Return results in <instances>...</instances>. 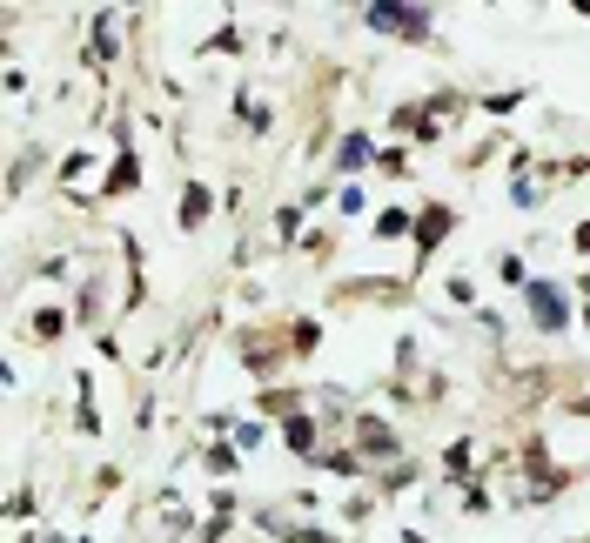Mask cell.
Returning a JSON list of instances; mask_svg holds the SVG:
<instances>
[{"label": "cell", "mask_w": 590, "mask_h": 543, "mask_svg": "<svg viewBox=\"0 0 590 543\" xmlns=\"http://www.w3.org/2000/svg\"><path fill=\"white\" fill-rule=\"evenodd\" d=\"M61 329H68V316H61V309H34V336H41V342H54Z\"/></svg>", "instance_id": "cell-9"}, {"label": "cell", "mask_w": 590, "mask_h": 543, "mask_svg": "<svg viewBox=\"0 0 590 543\" xmlns=\"http://www.w3.org/2000/svg\"><path fill=\"white\" fill-rule=\"evenodd\" d=\"M570 249H577V255H590V222H577V228H570Z\"/></svg>", "instance_id": "cell-11"}, {"label": "cell", "mask_w": 590, "mask_h": 543, "mask_svg": "<svg viewBox=\"0 0 590 543\" xmlns=\"http://www.w3.org/2000/svg\"><path fill=\"white\" fill-rule=\"evenodd\" d=\"M470 463H477V443H470V436H463V443H450L443 470H450V476H470Z\"/></svg>", "instance_id": "cell-8"}, {"label": "cell", "mask_w": 590, "mask_h": 543, "mask_svg": "<svg viewBox=\"0 0 590 543\" xmlns=\"http://www.w3.org/2000/svg\"><path fill=\"white\" fill-rule=\"evenodd\" d=\"M456 228V208H443V202H430L423 215H416V262H430L436 249H443V235Z\"/></svg>", "instance_id": "cell-2"}, {"label": "cell", "mask_w": 590, "mask_h": 543, "mask_svg": "<svg viewBox=\"0 0 590 543\" xmlns=\"http://www.w3.org/2000/svg\"><path fill=\"white\" fill-rule=\"evenodd\" d=\"M356 443H363V463H389V456H396V436H389L383 416H363V423H356Z\"/></svg>", "instance_id": "cell-4"}, {"label": "cell", "mask_w": 590, "mask_h": 543, "mask_svg": "<svg viewBox=\"0 0 590 543\" xmlns=\"http://www.w3.org/2000/svg\"><path fill=\"white\" fill-rule=\"evenodd\" d=\"M369 34H396V41H430V14L423 7H363Z\"/></svg>", "instance_id": "cell-1"}, {"label": "cell", "mask_w": 590, "mask_h": 543, "mask_svg": "<svg viewBox=\"0 0 590 543\" xmlns=\"http://www.w3.org/2000/svg\"><path fill=\"white\" fill-rule=\"evenodd\" d=\"M202 463H208L215 476H228V470H235V450H202Z\"/></svg>", "instance_id": "cell-10"}, {"label": "cell", "mask_w": 590, "mask_h": 543, "mask_svg": "<svg viewBox=\"0 0 590 543\" xmlns=\"http://www.w3.org/2000/svg\"><path fill=\"white\" fill-rule=\"evenodd\" d=\"M208 215H215V195H208V181H188V195H182V228H202Z\"/></svg>", "instance_id": "cell-5"}, {"label": "cell", "mask_w": 590, "mask_h": 543, "mask_svg": "<svg viewBox=\"0 0 590 543\" xmlns=\"http://www.w3.org/2000/svg\"><path fill=\"white\" fill-rule=\"evenodd\" d=\"M135 181H141V161H135V155H121V161H114V175H108V195H128Z\"/></svg>", "instance_id": "cell-6"}, {"label": "cell", "mask_w": 590, "mask_h": 543, "mask_svg": "<svg viewBox=\"0 0 590 543\" xmlns=\"http://www.w3.org/2000/svg\"><path fill=\"white\" fill-rule=\"evenodd\" d=\"M523 309L537 316V329H544V336H557V329H564V295H557V282H530V289H523Z\"/></svg>", "instance_id": "cell-3"}, {"label": "cell", "mask_w": 590, "mask_h": 543, "mask_svg": "<svg viewBox=\"0 0 590 543\" xmlns=\"http://www.w3.org/2000/svg\"><path fill=\"white\" fill-rule=\"evenodd\" d=\"M403 228H416V215H403V208H389V215H376V242H396Z\"/></svg>", "instance_id": "cell-7"}]
</instances>
